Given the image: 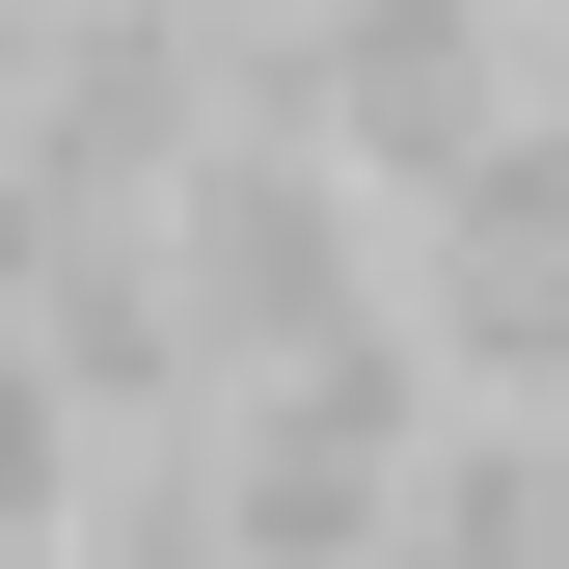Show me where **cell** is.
Here are the masks:
<instances>
[{
  "label": "cell",
  "instance_id": "cell-1",
  "mask_svg": "<svg viewBox=\"0 0 569 569\" xmlns=\"http://www.w3.org/2000/svg\"><path fill=\"white\" fill-rule=\"evenodd\" d=\"M516 82H542L516 0H326V136H352V190H380V218H407V190H435Z\"/></svg>",
  "mask_w": 569,
  "mask_h": 569
}]
</instances>
